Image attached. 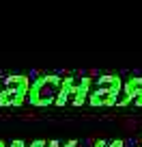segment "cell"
<instances>
[{
	"mask_svg": "<svg viewBox=\"0 0 142 147\" xmlns=\"http://www.w3.org/2000/svg\"><path fill=\"white\" fill-rule=\"evenodd\" d=\"M0 147H5V143H2V141H0Z\"/></svg>",
	"mask_w": 142,
	"mask_h": 147,
	"instance_id": "3",
	"label": "cell"
},
{
	"mask_svg": "<svg viewBox=\"0 0 142 147\" xmlns=\"http://www.w3.org/2000/svg\"><path fill=\"white\" fill-rule=\"evenodd\" d=\"M0 84H2V80H0Z\"/></svg>",
	"mask_w": 142,
	"mask_h": 147,
	"instance_id": "4",
	"label": "cell"
},
{
	"mask_svg": "<svg viewBox=\"0 0 142 147\" xmlns=\"http://www.w3.org/2000/svg\"><path fill=\"white\" fill-rule=\"evenodd\" d=\"M30 91L28 76H11L0 84V106H19L26 102Z\"/></svg>",
	"mask_w": 142,
	"mask_h": 147,
	"instance_id": "1",
	"label": "cell"
},
{
	"mask_svg": "<svg viewBox=\"0 0 142 147\" xmlns=\"http://www.w3.org/2000/svg\"><path fill=\"white\" fill-rule=\"evenodd\" d=\"M11 147H26V143H22V141H15V143H11Z\"/></svg>",
	"mask_w": 142,
	"mask_h": 147,
	"instance_id": "2",
	"label": "cell"
}]
</instances>
